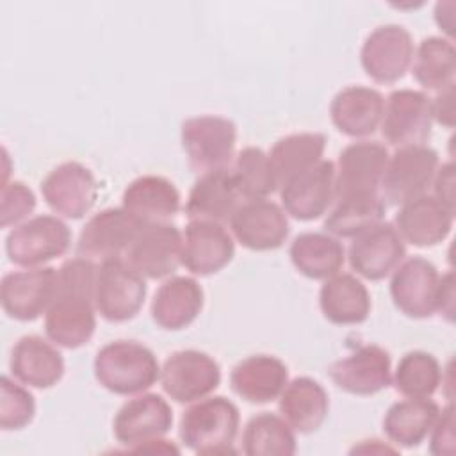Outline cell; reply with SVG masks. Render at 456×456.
Returning <instances> with one entry per match:
<instances>
[{"mask_svg":"<svg viewBox=\"0 0 456 456\" xmlns=\"http://www.w3.org/2000/svg\"><path fill=\"white\" fill-rule=\"evenodd\" d=\"M240 413L224 395H208L191 403L180 419V440L196 454H233Z\"/></svg>","mask_w":456,"mask_h":456,"instance_id":"2","label":"cell"},{"mask_svg":"<svg viewBox=\"0 0 456 456\" xmlns=\"http://www.w3.org/2000/svg\"><path fill=\"white\" fill-rule=\"evenodd\" d=\"M242 451L248 456H292L297 451L296 431L281 415H253L242 431Z\"/></svg>","mask_w":456,"mask_h":456,"instance_id":"37","label":"cell"},{"mask_svg":"<svg viewBox=\"0 0 456 456\" xmlns=\"http://www.w3.org/2000/svg\"><path fill=\"white\" fill-rule=\"evenodd\" d=\"M121 207L142 224H159L169 223L178 214L182 200L169 178L142 175L125 187Z\"/></svg>","mask_w":456,"mask_h":456,"instance_id":"27","label":"cell"},{"mask_svg":"<svg viewBox=\"0 0 456 456\" xmlns=\"http://www.w3.org/2000/svg\"><path fill=\"white\" fill-rule=\"evenodd\" d=\"M142 226L146 224L137 221L123 207L103 208L91 216L80 230L77 256L93 262L123 258Z\"/></svg>","mask_w":456,"mask_h":456,"instance_id":"11","label":"cell"},{"mask_svg":"<svg viewBox=\"0 0 456 456\" xmlns=\"http://www.w3.org/2000/svg\"><path fill=\"white\" fill-rule=\"evenodd\" d=\"M205 292L191 276H169L155 292L151 301L153 322L167 331L191 326L203 310Z\"/></svg>","mask_w":456,"mask_h":456,"instance_id":"28","label":"cell"},{"mask_svg":"<svg viewBox=\"0 0 456 456\" xmlns=\"http://www.w3.org/2000/svg\"><path fill=\"white\" fill-rule=\"evenodd\" d=\"M431 98L417 89H395L385 100L381 135L395 148L426 144L433 128Z\"/></svg>","mask_w":456,"mask_h":456,"instance_id":"10","label":"cell"},{"mask_svg":"<svg viewBox=\"0 0 456 456\" xmlns=\"http://www.w3.org/2000/svg\"><path fill=\"white\" fill-rule=\"evenodd\" d=\"M394 388L403 397L426 399L433 397L444 381L442 365L428 351H408L401 356L392 376Z\"/></svg>","mask_w":456,"mask_h":456,"instance_id":"38","label":"cell"},{"mask_svg":"<svg viewBox=\"0 0 456 456\" xmlns=\"http://www.w3.org/2000/svg\"><path fill=\"white\" fill-rule=\"evenodd\" d=\"M232 175L242 200H264L278 191L271 162L262 148L248 146L233 160Z\"/></svg>","mask_w":456,"mask_h":456,"instance_id":"39","label":"cell"},{"mask_svg":"<svg viewBox=\"0 0 456 456\" xmlns=\"http://www.w3.org/2000/svg\"><path fill=\"white\" fill-rule=\"evenodd\" d=\"M383 109L385 98L379 91L365 86H347L333 96L330 116L340 134L362 139L379 128Z\"/></svg>","mask_w":456,"mask_h":456,"instance_id":"25","label":"cell"},{"mask_svg":"<svg viewBox=\"0 0 456 456\" xmlns=\"http://www.w3.org/2000/svg\"><path fill=\"white\" fill-rule=\"evenodd\" d=\"M36 194L20 180L4 182L0 192V224L2 228L18 226L36 208Z\"/></svg>","mask_w":456,"mask_h":456,"instance_id":"41","label":"cell"},{"mask_svg":"<svg viewBox=\"0 0 456 456\" xmlns=\"http://www.w3.org/2000/svg\"><path fill=\"white\" fill-rule=\"evenodd\" d=\"M9 370L20 383L45 390L62 379L64 358L50 338L25 335L11 351Z\"/></svg>","mask_w":456,"mask_h":456,"instance_id":"24","label":"cell"},{"mask_svg":"<svg viewBox=\"0 0 456 456\" xmlns=\"http://www.w3.org/2000/svg\"><path fill=\"white\" fill-rule=\"evenodd\" d=\"M36 415V399L23 385L9 376L0 379V428L18 431L27 428Z\"/></svg>","mask_w":456,"mask_h":456,"instance_id":"40","label":"cell"},{"mask_svg":"<svg viewBox=\"0 0 456 456\" xmlns=\"http://www.w3.org/2000/svg\"><path fill=\"white\" fill-rule=\"evenodd\" d=\"M242 196L232 175V169L208 171L198 176L185 201L189 221L226 223L242 203Z\"/></svg>","mask_w":456,"mask_h":456,"instance_id":"26","label":"cell"},{"mask_svg":"<svg viewBox=\"0 0 456 456\" xmlns=\"http://www.w3.org/2000/svg\"><path fill=\"white\" fill-rule=\"evenodd\" d=\"M454 224V208L426 192L403 205L394 226L401 239L415 248H433L444 242Z\"/></svg>","mask_w":456,"mask_h":456,"instance_id":"23","label":"cell"},{"mask_svg":"<svg viewBox=\"0 0 456 456\" xmlns=\"http://www.w3.org/2000/svg\"><path fill=\"white\" fill-rule=\"evenodd\" d=\"M404 256L406 242L401 239L395 226L387 221H379L354 235L347 249L351 269L370 281L390 276Z\"/></svg>","mask_w":456,"mask_h":456,"instance_id":"14","label":"cell"},{"mask_svg":"<svg viewBox=\"0 0 456 456\" xmlns=\"http://www.w3.org/2000/svg\"><path fill=\"white\" fill-rule=\"evenodd\" d=\"M438 415L440 406L431 397H404L387 410L383 417V433L397 447L411 449L428 438Z\"/></svg>","mask_w":456,"mask_h":456,"instance_id":"32","label":"cell"},{"mask_svg":"<svg viewBox=\"0 0 456 456\" xmlns=\"http://www.w3.org/2000/svg\"><path fill=\"white\" fill-rule=\"evenodd\" d=\"M281 205L287 216L297 221H314L330 212L335 203V164L322 159L308 171L289 180L281 189Z\"/></svg>","mask_w":456,"mask_h":456,"instance_id":"21","label":"cell"},{"mask_svg":"<svg viewBox=\"0 0 456 456\" xmlns=\"http://www.w3.org/2000/svg\"><path fill=\"white\" fill-rule=\"evenodd\" d=\"M45 203L66 219H82L93 208L98 185L93 171L77 160L55 166L41 182Z\"/></svg>","mask_w":456,"mask_h":456,"instance_id":"16","label":"cell"},{"mask_svg":"<svg viewBox=\"0 0 456 456\" xmlns=\"http://www.w3.org/2000/svg\"><path fill=\"white\" fill-rule=\"evenodd\" d=\"M146 299V281L125 258L100 262L94 281L96 312L109 322L134 319Z\"/></svg>","mask_w":456,"mask_h":456,"instance_id":"5","label":"cell"},{"mask_svg":"<svg viewBox=\"0 0 456 456\" xmlns=\"http://www.w3.org/2000/svg\"><path fill=\"white\" fill-rule=\"evenodd\" d=\"M71 246V232L57 216H34L5 237V253L20 267H41L62 256Z\"/></svg>","mask_w":456,"mask_h":456,"instance_id":"7","label":"cell"},{"mask_svg":"<svg viewBox=\"0 0 456 456\" xmlns=\"http://www.w3.org/2000/svg\"><path fill=\"white\" fill-rule=\"evenodd\" d=\"M183 233L171 223L146 224L128 248L125 260L144 278L162 280L182 265Z\"/></svg>","mask_w":456,"mask_h":456,"instance_id":"17","label":"cell"},{"mask_svg":"<svg viewBox=\"0 0 456 456\" xmlns=\"http://www.w3.org/2000/svg\"><path fill=\"white\" fill-rule=\"evenodd\" d=\"M289 383L287 365L273 354H251L240 360L230 374L232 390L251 404L276 401Z\"/></svg>","mask_w":456,"mask_h":456,"instance_id":"29","label":"cell"},{"mask_svg":"<svg viewBox=\"0 0 456 456\" xmlns=\"http://www.w3.org/2000/svg\"><path fill=\"white\" fill-rule=\"evenodd\" d=\"M94 378L116 395H137L160 378V365L150 347L137 340H112L94 356Z\"/></svg>","mask_w":456,"mask_h":456,"instance_id":"3","label":"cell"},{"mask_svg":"<svg viewBox=\"0 0 456 456\" xmlns=\"http://www.w3.org/2000/svg\"><path fill=\"white\" fill-rule=\"evenodd\" d=\"M388 157V148L378 141L347 144L335 164V196L379 192Z\"/></svg>","mask_w":456,"mask_h":456,"instance_id":"19","label":"cell"},{"mask_svg":"<svg viewBox=\"0 0 456 456\" xmlns=\"http://www.w3.org/2000/svg\"><path fill=\"white\" fill-rule=\"evenodd\" d=\"M183 233L182 265L198 276L223 271L235 255L232 232L216 221H189Z\"/></svg>","mask_w":456,"mask_h":456,"instance_id":"22","label":"cell"},{"mask_svg":"<svg viewBox=\"0 0 456 456\" xmlns=\"http://www.w3.org/2000/svg\"><path fill=\"white\" fill-rule=\"evenodd\" d=\"M438 166V153L428 144L397 148L388 157L379 183V196L387 205H403L426 194Z\"/></svg>","mask_w":456,"mask_h":456,"instance_id":"6","label":"cell"},{"mask_svg":"<svg viewBox=\"0 0 456 456\" xmlns=\"http://www.w3.org/2000/svg\"><path fill=\"white\" fill-rule=\"evenodd\" d=\"M59 289V269L50 265L25 267L4 274L0 303L4 312L21 322H30L46 314Z\"/></svg>","mask_w":456,"mask_h":456,"instance_id":"9","label":"cell"},{"mask_svg":"<svg viewBox=\"0 0 456 456\" xmlns=\"http://www.w3.org/2000/svg\"><path fill=\"white\" fill-rule=\"evenodd\" d=\"M96 269L93 260L82 256L66 260L59 267V289L45 314V333L55 346L77 349L93 338Z\"/></svg>","mask_w":456,"mask_h":456,"instance_id":"1","label":"cell"},{"mask_svg":"<svg viewBox=\"0 0 456 456\" xmlns=\"http://www.w3.org/2000/svg\"><path fill=\"white\" fill-rule=\"evenodd\" d=\"M413 78L428 91H442L454 84L456 50L451 39L429 36L424 37L413 52Z\"/></svg>","mask_w":456,"mask_h":456,"instance_id":"36","label":"cell"},{"mask_svg":"<svg viewBox=\"0 0 456 456\" xmlns=\"http://www.w3.org/2000/svg\"><path fill=\"white\" fill-rule=\"evenodd\" d=\"M328 374L347 394L374 395L392 383V360L381 346L365 344L333 362Z\"/></svg>","mask_w":456,"mask_h":456,"instance_id":"20","label":"cell"},{"mask_svg":"<svg viewBox=\"0 0 456 456\" xmlns=\"http://www.w3.org/2000/svg\"><path fill=\"white\" fill-rule=\"evenodd\" d=\"M387 203L379 192L337 198L324 219L326 233L337 239H353L360 232L383 221Z\"/></svg>","mask_w":456,"mask_h":456,"instance_id":"35","label":"cell"},{"mask_svg":"<svg viewBox=\"0 0 456 456\" xmlns=\"http://www.w3.org/2000/svg\"><path fill=\"white\" fill-rule=\"evenodd\" d=\"M228 224L233 239L251 251L278 249L290 232L283 207L267 198L242 201Z\"/></svg>","mask_w":456,"mask_h":456,"instance_id":"15","label":"cell"},{"mask_svg":"<svg viewBox=\"0 0 456 456\" xmlns=\"http://www.w3.org/2000/svg\"><path fill=\"white\" fill-rule=\"evenodd\" d=\"M411 34L395 23L376 27L363 41L360 62L369 78L378 84H394L401 80L413 59Z\"/></svg>","mask_w":456,"mask_h":456,"instance_id":"12","label":"cell"},{"mask_svg":"<svg viewBox=\"0 0 456 456\" xmlns=\"http://www.w3.org/2000/svg\"><path fill=\"white\" fill-rule=\"evenodd\" d=\"M440 273L422 256L403 260L390 278V297L395 308L411 319H428L436 314Z\"/></svg>","mask_w":456,"mask_h":456,"instance_id":"18","label":"cell"},{"mask_svg":"<svg viewBox=\"0 0 456 456\" xmlns=\"http://www.w3.org/2000/svg\"><path fill=\"white\" fill-rule=\"evenodd\" d=\"M159 381L169 399L180 404H191L208 397L219 387L221 367L208 353L180 349L166 358Z\"/></svg>","mask_w":456,"mask_h":456,"instance_id":"8","label":"cell"},{"mask_svg":"<svg viewBox=\"0 0 456 456\" xmlns=\"http://www.w3.org/2000/svg\"><path fill=\"white\" fill-rule=\"evenodd\" d=\"M428 438H429L431 454L435 456L454 454V406L451 403L440 410V415L433 424Z\"/></svg>","mask_w":456,"mask_h":456,"instance_id":"42","label":"cell"},{"mask_svg":"<svg viewBox=\"0 0 456 456\" xmlns=\"http://www.w3.org/2000/svg\"><path fill=\"white\" fill-rule=\"evenodd\" d=\"M431 187H433V196L436 200L454 208L456 201H454V164L452 162H445L438 166V171L433 178Z\"/></svg>","mask_w":456,"mask_h":456,"instance_id":"43","label":"cell"},{"mask_svg":"<svg viewBox=\"0 0 456 456\" xmlns=\"http://www.w3.org/2000/svg\"><path fill=\"white\" fill-rule=\"evenodd\" d=\"M289 256L292 265L310 280H326L342 271L346 249L340 239L326 232H305L294 237Z\"/></svg>","mask_w":456,"mask_h":456,"instance_id":"33","label":"cell"},{"mask_svg":"<svg viewBox=\"0 0 456 456\" xmlns=\"http://www.w3.org/2000/svg\"><path fill=\"white\" fill-rule=\"evenodd\" d=\"M326 137L319 132H299L278 139L267 153L278 191L297 175L322 160Z\"/></svg>","mask_w":456,"mask_h":456,"instance_id":"34","label":"cell"},{"mask_svg":"<svg viewBox=\"0 0 456 456\" xmlns=\"http://www.w3.org/2000/svg\"><path fill=\"white\" fill-rule=\"evenodd\" d=\"M319 306L331 324L356 326L370 314V294L363 281L351 273H337L324 280L319 290Z\"/></svg>","mask_w":456,"mask_h":456,"instance_id":"30","label":"cell"},{"mask_svg":"<svg viewBox=\"0 0 456 456\" xmlns=\"http://www.w3.org/2000/svg\"><path fill=\"white\" fill-rule=\"evenodd\" d=\"M436 314H440L445 321H454V273L447 271L440 274V287L436 296Z\"/></svg>","mask_w":456,"mask_h":456,"instance_id":"45","label":"cell"},{"mask_svg":"<svg viewBox=\"0 0 456 456\" xmlns=\"http://www.w3.org/2000/svg\"><path fill=\"white\" fill-rule=\"evenodd\" d=\"M173 428V410L169 403L153 392H142L128 399L114 415V438L134 451L155 438L166 436Z\"/></svg>","mask_w":456,"mask_h":456,"instance_id":"13","label":"cell"},{"mask_svg":"<svg viewBox=\"0 0 456 456\" xmlns=\"http://www.w3.org/2000/svg\"><path fill=\"white\" fill-rule=\"evenodd\" d=\"M278 399L280 415L301 435L317 431L330 411L328 392L319 381L308 376H299L289 381Z\"/></svg>","mask_w":456,"mask_h":456,"instance_id":"31","label":"cell"},{"mask_svg":"<svg viewBox=\"0 0 456 456\" xmlns=\"http://www.w3.org/2000/svg\"><path fill=\"white\" fill-rule=\"evenodd\" d=\"M433 121L445 128L454 126V84L438 91V94L431 100Z\"/></svg>","mask_w":456,"mask_h":456,"instance_id":"44","label":"cell"},{"mask_svg":"<svg viewBox=\"0 0 456 456\" xmlns=\"http://www.w3.org/2000/svg\"><path fill=\"white\" fill-rule=\"evenodd\" d=\"M182 148L198 175L230 167L235 153L237 126L223 116H194L182 123Z\"/></svg>","mask_w":456,"mask_h":456,"instance_id":"4","label":"cell"}]
</instances>
